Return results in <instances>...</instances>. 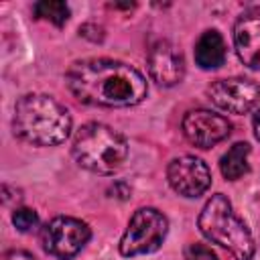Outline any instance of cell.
<instances>
[{
  "label": "cell",
  "instance_id": "1",
  "mask_svg": "<svg viewBox=\"0 0 260 260\" xmlns=\"http://www.w3.org/2000/svg\"><path fill=\"white\" fill-rule=\"evenodd\" d=\"M65 83L79 102L104 108L136 106L148 93L144 75L114 59L75 61L65 73Z\"/></svg>",
  "mask_w": 260,
  "mask_h": 260
},
{
  "label": "cell",
  "instance_id": "2",
  "mask_svg": "<svg viewBox=\"0 0 260 260\" xmlns=\"http://www.w3.org/2000/svg\"><path fill=\"white\" fill-rule=\"evenodd\" d=\"M14 134L35 146H57L71 132V116L65 106L45 93L22 95L14 106Z\"/></svg>",
  "mask_w": 260,
  "mask_h": 260
},
{
  "label": "cell",
  "instance_id": "3",
  "mask_svg": "<svg viewBox=\"0 0 260 260\" xmlns=\"http://www.w3.org/2000/svg\"><path fill=\"white\" fill-rule=\"evenodd\" d=\"M199 230L201 234L213 242L225 248L236 260H252L254 256V240L246 223L234 213L232 203L225 195L215 193L211 199L203 205L199 213Z\"/></svg>",
  "mask_w": 260,
  "mask_h": 260
},
{
  "label": "cell",
  "instance_id": "4",
  "mask_svg": "<svg viewBox=\"0 0 260 260\" xmlns=\"http://www.w3.org/2000/svg\"><path fill=\"white\" fill-rule=\"evenodd\" d=\"M71 150L79 167L100 175H110L118 171L128 156L126 138L114 128L100 122H89L81 126L73 136Z\"/></svg>",
  "mask_w": 260,
  "mask_h": 260
},
{
  "label": "cell",
  "instance_id": "5",
  "mask_svg": "<svg viewBox=\"0 0 260 260\" xmlns=\"http://www.w3.org/2000/svg\"><path fill=\"white\" fill-rule=\"evenodd\" d=\"M167 232H169V221L158 209L140 207L130 217L128 228L120 240V254L130 258V256L156 252L162 246Z\"/></svg>",
  "mask_w": 260,
  "mask_h": 260
},
{
  "label": "cell",
  "instance_id": "6",
  "mask_svg": "<svg viewBox=\"0 0 260 260\" xmlns=\"http://www.w3.org/2000/svg\"><path fill=\"white\" fill-rule=\"evenodd\" d=\"M89 236L91 232L85 221L59 215L43 228L41 242L49 256L59 260H69L81 252V248L89 242Z\"/></svg>",
  "mask_w": 260,
  "mask_h": 260
},
{
  "label": "cell",
  "instance_id": "7",
  "mask_svg": "<svg viewBox=\"0 0 260 260\" xmlns=\"http://www.w3.org/2000/svg\"><path fill=\"white\" fill-rule=\"evenodd\" d=\"M207 95L217 108L230 114H244L260 102V85L246 77H228L213 81L207 87Z\"/></svg>",
  "mask_w": 260,
  "mask_h": 260
},
{
  "label": "cell",
  "instance_id": "8",
  "mask_svg": "<svg viewBox=\"0 0 260 260\" xmlns=\"http://www.w3.org/2000/svg\"><path fill=\"white\" fill-rule=\"evenodd\" d=\"M169 185L183 197H199L211 185V173L207 165L197 156H179L169 162L167 169Z\"/></svg>",
  "mask_w": 260,
  "mask_h": 260
},
{
  "label": "cell",
  "instance_id": "9",
  "mask_svg": "<svg viewBox=\"0 0 260 260\" xmlns=\"http://www.w3.org/2000/svg\"><path fill=\"white\" fill-rule=\"evenodd\" d=\"M181 128L185 138L199 148H211L213 144L225 140L232 132V124L228 122V118L209 110L187 112Z\"/></svg>",
  "mask_w": 260,
  "mask_h": 260
},
{
  "label": "cell",
  "instance_id": "10",
  "mask_svg": "<svg viewBox=\"0 0 260 260\" xmlns=\"http://www.w3.org/2000/svg\"><path fill=\"white\" fill-rule=\"evenodd\" d=\"M148 71L150 77L165 87L177 85L185 75V61L177 47L169 41H158L148 51Z\"/></svg>",
  "mask_w": 260,
  "mask_h": 260
},
{
  "label": "cell",
  "instance_id": "11",
  "mask_svg": "<svg viewBox=\"0 0 260 260\" xmlns=\"http://www.w3.org/2000/svg\"><path fill=\"white\" fill-rule=\"evenodd\" d=\"M234 47L246 67L260 71V14H244L236 20Z\"/></svg>",
  "mask_w": 260,
  "mask_h": 260
},
{
  "label": "cell",
  "instance_id": "12",
  "mask_svg": "<svg viewBox=\"0 0 260 260\" xmlns=\"http://www.w3.org/2000/svg\"><path fill=\"white\" fill-rule=\"evenodd\" d=\"M225 61V41L219 30H205L195 43V63L201 69H217Z\"/></svg>",
  "mask_w": 260,
  "mask_h": 260
},
{
  "label": "cell",
  "instance_id": "13",
  "mask_svg": "<svg viewBox=\"0 0 260 260\" xmlns=\"http://www.w3.org/2000/svg\"><path fill=\"white\" fill-rule=\"evenodd\" d=\"M248 154H250V144L248 142H236L219 160L221 175L228 181H238L248 173Z\"/></svg>",
  "mask_w": 260,
  "mask_h": 260
},
{
  "label": "cell",
  "instance_id": "14",
  "mask_svg": "<svg viewBox=\"0 0 260 260\" xmlns=\"http://www.w3.org/2000/svg\"><path fill=\"white\" fill-rule=\"evenodd\" d=\"M32 14L37 18H45L55 26H63L69 18V6L61 0H43L32 6Z\"/></svg>",
  "mask_w": 260,
  "mask_h": 260
},
{
  "label": "cell",
  "instance_id": "15",
  "mask_svg": "<svg viewBox=\"0 0 260 260\" xmlns=\"http://www.w3.org/2000/svg\"><path fill=\"white\" fill-rule=\"evenodd\" d=\"M12 223L18 232H30L39 225V215L35 209L28 207H18L12 211Z\"/></svg>",
  "mask_w": 260,
  "mask_h": 260
},
{
  "label": "cell",
  "instance_id": "16",
  "mask_svg": "<svg viewBox=\"0 0 260 260\" xmlns=\"http://www.w3.org/2000/svg\"><path fill=\"white\" fill-rule=\"evenodd\" d=\"M185 260H217V256L209 246L191 242L185 246Z\"/></svg>",
  "mask_w": 260,
  "mask_h": 260
},
{
  "label": "cell",
  "instance_id": "17",
  "mask_svg": "<svg viewBox=\"0 0 260 260\" xmlns=\"http://www.w3.org/2000/svg\"><path fill=\"white\" fill-rule=\"evenodd\" d=\"M2 260H37V258L24 250H10L2 256Z\"/></svg>",
  "mask_w": 260,
  "mask_h": 260
},
{
  "label": "cell",
  "instance_id": "18",
  "mask_svg": "<svg viewBox=\"0 0 260 260\" xmlns=\"http://www.w3.org/2000/svg\"><path fill=\"white\" fill-rule=\"evenodd\" d=\"M252 126H254V136L260 140V108L256 110V114L252 118Z\"/></svg>",
  "mask_w": 260,
  "mask_h": 260
}]
</instances>
